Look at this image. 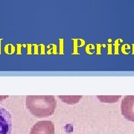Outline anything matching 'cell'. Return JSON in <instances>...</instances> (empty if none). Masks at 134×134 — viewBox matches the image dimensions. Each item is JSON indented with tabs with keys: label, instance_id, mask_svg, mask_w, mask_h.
<instances>
[{
	"label": "cell",
	"instance_id": "7a4b0ae2",
	"mask_svg": "<svg viewBox=\"0 0 134 134\" xmlns=\"http://www.w3.org/2000/svg\"><path fill=\"white\" fill-rule=\"evenodd\" d=\"M121 112L126 119L134 122V96H127L122 99Z\"/></svg>",
	"mask_w": 134,
	"mask_h": 134
},
{
	"label": "cell",
	"instance_id": "8992f818",
	"mask_svg": "<svg viewBox=\"0 0 134 134\" xmlns=\"http://www.w3.org/2000/svg\"><path fill=\"white\" fill-rule=\"evenodd\" d=\"M97 98L99 99L100 102L104 103H115L119 100L121 96H98Z\"/></svg>",
	"mask_w": 134,
	"mask_h": 134
},
{
	"label": "cell",
	"instance_id": "3957f363",
	"mask_svg": "<svg viewBox=\"0 0 134 134\" xmlns=\"http://www.w3.org/2000/svg\"><path fill=\"white\" fill-rule=\"evenodd\" d=\"M12 120L8 110L0 105V134H11Z\"/></svg>",
	"mask_w": 134,
	"mask_h": 134
},
{
	"label": "cell",
	"instance_id": "277c9868",
	"mask_svg": "<svg viewBox=\"0 0 134 134\" xmlns=\"http://www.w3.org/2000/svg\"><path fill=\"white\" fill-rule=\"evenodd\" d=\"M29 134H54V125L50 121H40L31 127Z\"/></svg>",
	"mask_w": 134,
	"mask_h": 134
},
{
	"label": "cell",
	"instance_id": "6da1fadb",
	"mask_svg": "<svg viewBox=\"0 0 134 134\" xmlns=\"http://www.w3.org/2000/svg\"><path fill=\"white\" fill-rule=\"evenodd\" d=\"M25 105L34 116L43 118L54 114L56 108V100L53 96H29Z\"/></svg>",
	"mask_w": 134,
	"mask_h": 134
},
{
	"label": "cell",
	"instance_id": "5b68a950",
	"mask_svg": "<svg viewBox=\"0 0 134 134\" xmlns=\"http://www.w3.org/2000/svg\"><path fill=\"white\" fill-rule=\"evenodd\" d=\"M58 98L63 102L68 104H74L77 103L82 98L81 96H59Z\"/></svg>",
	"mask_w": 134,
	"mask_h": 134
}]
</instances>
